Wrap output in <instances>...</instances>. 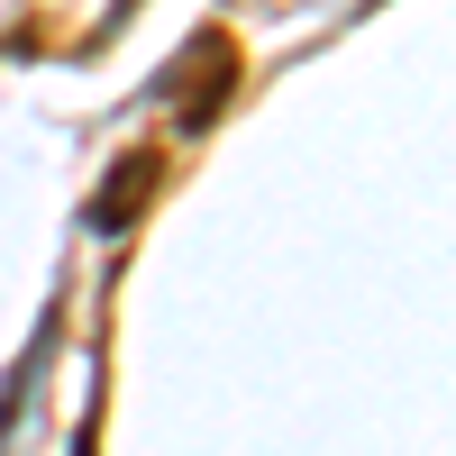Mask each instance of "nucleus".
Masks as SVG:
<instances>
[{"mask_svg":"<svg viewBox=\"0 0 456 456\" xmlns=\"http://www.w3.org/2000/svg\"><path fill=\"white\" fill-rule=\"evenodd\" d=\"M146 183H156V156H137V165H119V174H110V192L92 201V228H128V219H137L128 201L146 192Z\"/></svg>","mask_w":456,"mask_h":456,"instance_id":"obj_1","label":"nucleus"}]
</instances>
